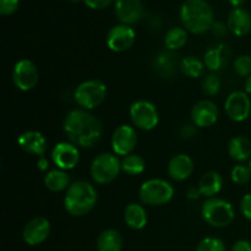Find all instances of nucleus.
Returning a JSON list of instances; mask_svg holds the SVG:
<instances>
[{
  "label": "nucleus",
  "mask_w": 251,
  "mask_h": 251,
  "mask_svg": "<svg viewBox=\"0 0 251 251\" xmlns=\"http://www.w3.org/2000/svg\"><path fill=\"white\" fill-rule=\"evenodd\" d=\"M196 251H226V245L218 238L207 237L199 243Z\"/></svg>",
  "instance_id": "nucleus-32"
},
{
  "label": "nucleus",
  "mask_w": 251,
  "mask_h": 251,
  "mask_svg": "<svg viewBox=\"0 0 251 251\" xmlns=\"http://www.w3.org/2000/svg\"><path fill=\"white\" fill-rule=\"evenodd\" d=\"M211 31H212V33L215 34V36L225 37L226 34H227V32L229 31V28H228V26L225 22L215 21L213 22L212 27H211Z\"/></svg>",
  "instance_id": "nucleus-37"
},
{
  "label": "nucleus",
  "mask_w": 251,
  "mask_h": 251,
  "mask_svg": "<svg viewBox=\"0 0 251 251\" xmlns=\"http://www.w3.org/2000/svg\"><path fill=\"white\" fill-rule=\"evenodd\" d=\"M122 171V161L115 153H100L91 163V178L97 184H109L118 178Z\"/></svg>",
  "instance_id": "nucleus-7"
},
{
  "label": "nucleus",
  "mask_w": 251,
  "mask_h": 251,
  "mask_svg": "<svg viewBox=\"0 0 251 251\" xmlns=\"http://www.w3.org/2000/svg\"><path fill=\"white\" fill-rule=\"evenodd\" d=\"M251 178V171L249 166H245V164L239 163L237 166L233 167L232 172H230V179L234 184L237 185H244Z\"/></svg>",
  "instance_id": "nucleus-30"
},
{
  "label": "nucleus",
  "mask_w": 251,
  "mask_h": 251,
  "mask_svg": "<svg viewBox=\"0 0 251 251\" xmlns=\"http://www.w3.org/2000/svg\"><path fill=\"white\" fill-rule=\"evenodd\" d=\"M50 158L58 169L71 171L80 162V151L73 142H59L51 150Z\"/></svg>",
  "instance_id": "nucleus-12"
},
{
  "label": "nucleus",
  "mask_w": 251,
  "mask_h": 251,
  "mask_svg": "<svg viewBox=\"0 0 251 251\" xmlns=\"http://www.w3.org/2000/svg\"><path fill=\"white\" fill-rule=\"evenodd\" d=\"M200 196L202 195H201L199 186L198 188H190L188 191H186V198H188L189 200H196V199H199Z\"/></svg>",
  "instance_id": "nucleus-40"
},
{
  "label": "nucleus",
  "mask_w": 251,
  "mask_h": 251,
  "mask_svg": "<svg viewBox=\"0 0 251 251\" xmlns=\"http://www.w3.org/2000/svg\"><path fill=\"white\" fill-rule=\"evenodd\" d=\"M229 1V4L232 5L233 7H242V5L244 4L247 0H228Z\"/></svg>",
  "instance_id": "nucleus-42"
},
{
  "label": "nucleus",
  "mask_w": 251,
  "mask_h": 251,
  "mask_svg": "<svg viewBox=\"0 0 251 251\" xmlns=\"http://www.w3.org/2000/svg\"><path fill=\"white\" fill-rule=\"evenodd\" d=\"M220 112L215 102L202 100L196 103L191 109V120L198 127H210L217 123Z\"/></svg>",
  "instance_id": "nucleus-15"
},
{
  "label": "nucleus",
  "mask_w": 251,
  "mask_h": 251,
  "mask_svg": "<svg viewBox=\"0 0 251 251\" xmlns=\"http://www.w3.org/2000/svg\"><path fill=\"white\" fill-rule=\"evenodd\" d=\"M21 0H0V14L2 16L12 15L17 9Z\"/></svg>",
  "instance_id": "nucleus-34"
},
{
  "label": "nucleus",
  "mask_w": 251,
  "mask_h": 251,
  "mask_svg": "<svg viewBox=\"0 0 251 251\" xmlns=\"http://www.w3.org/2000/svg\"><path fill=\"white\" fill-rule=\"evenodd\" d=\"M136 38L135 29L131 26L125 24H119L113 26L108 31L107 34V46L108 48L115 53H123L132 47Z\"/></svg>",
  "instance_id": "nucleus-11"
},
{
  "label": "nucleus",
  "mask_w": 251,
  "mask_h": 251,
  "mask_svg": "<svg viewBox=\"0 0 251 251\" xmlns=\"http://www.w3.org/2000/svg\"><path fill=\"white\" fill-rule=\"evenodd\" d=\"M221 78L218 77L216 74H210V75L205 76L201 82V87H202V92L207 96H216L218 95L221 90Z\"/></svg>",
  "instance_id": "nucleus-31"
},
{
  "label": "nucleus",
  "mask_w": 251,
  "mask_h": 251,
  "mask_svg": "<svg viewBox=\"0 0 251 251\" xmlns=\"http://www.w3.org/2000/svg\"><path fill=\"white\" fill-rule=\"evenodd\" d=\"M194 161L185 153L176 154L168 163L169 178L176 181H184L191 176L194 172Z\"/></svg>",
  "instance_id": "nucleus-18"
},
{
  "label": "nucleus",
  "mask_w": 251,
  "mask_h": 251,
  "mask_svg": "<svg viewBox=\"0 0 251 251\" xmlns=\"http://www.w3.org/2000/svg\"><path fill=\"white\" fill-rule=\"evenodd\" d=\"M225 112L230 120L242 123L249 118L251 113V100L245 91H234L225 102Z\"/></svg>",
  "instance_id": "nucleus-10"
},
{
  "label": "nucleus",
  "mask_w": 251,
  "mask_h": 251,
  "mask_svg": "<svg viewBox=\"0 0 251 251\" xmlns=\"http://www.w3.org/2000/svg\"><path fill=\"white\" fill-rule=\"evenodd\" d=\"M228 154L238 163L250 161L251 141L245 136H234L228 142Z\"/></svg>",
  "instance_id": "nucleus-21"
},
{
  "label": "nucleus",
  "mask_w": 251,
  "mask_h": 251,
  "mask_svg": "<svg viewBox=\"0 0 251 251\" xmlns=\"http://www.w3.org/2000/svg\"><path fill=\"white\" fill-rule=\"evenodd\" d=\"M227 26L235 36H245L251 31V14L244 7H233L228 14Z\"/></svg>",
  "instance_id": "nucleus-19"
},
{
  "label": "nucleus",
  "mask_w": 251,
  "mask_h": 251,
  "mask_svg": "<svg viewBox=\"0 0 251 251\" xmlns=\"http://www.w3.org/2000/svg\"><path fill=\"white\" fill-rule=\"evenodd\" d=\"M201 217L211 227L223 228L229 226L235 218L232 203L218 198L207 199L201 207Z\"/></svg>",
  "instance_id": "nucleus-4"
},
{
  "label": "nucleus",
  "mask_w": 251,
  "mask_h": 251,
  "mask_svg": "<svg viewBox=\"0 0 251 251\" xmlns=\"http://www.w3.org/2000/svg\"><path fill=\"white\" fill-rule=\"evenodd\" d=\"M107 97V86L100 80H86L76 87L74 100L81 109L92 110L100 107Z\"/></svg>",
  "instance_id": "nucleus-5"
},
{
  "label": "nucleus",
  "mask_w": 251,
  "mask_h": 251,
  "mask_svg": "<svg viewBox=\"0 0 251 251\" xmlns=\"http://www.w3.org/2000/svg\"><path fill=\"white\" fill-rule=\"evenodd\" d=\"M223 178L218 172H207L203 174L199 183L201 195L207 199L215 198L222 190Z\"/></svg>",
  "instance_id": "nucleus-24"
},
{
  "label": "nucleus",
  "mask_w": 251,
  "mask_h": 251,
  "mask_svg": "<svg viewBox=\"0 0 251 251\" xmlns=\"http://www.w3.org/2000/svg\"><path fill=\"white\" fill-rule=\"evenodd\" d=\"M176 66H178V59H176V54L169 49L159 51L154 58L153 68L156 73L162 77H171L176 71Z\"/></svg>",
  "instance_id": "nucleus-23"
},
{
  "label": "nucleus",
  "mask_w": 251,
  "mask_h": 251,
  "mask_svg": "<svg viewBox=\"0 0 251 251\" xmlns=\"http://www.w3.org/2000/svg\"><path fill=\"white\" fill-rule=\"evenodd\" d=\"M88 7L93 10H100L104 9V7L109 6L114 0H82Z\"/></svg>",
  "instance_id": "nucleus-36"
},
{
  "label": "nucleus",
  "mask_w": 251,
  "mask_h": 251,
  "mask_svg": "<svg viewBox=\"0 0 251 251\" xmlns=\"http://www.w3.org/2000/svg\"><path fill=\"white\" fill-rule=\"evenodd\" d=\"M229 54V48L226 44H217L206 51L203 55V63L208 70L218 71L227 64Z\"/></svg>",
  "instance_id": "nucleus-20"
},
{
  "label": "nucleus",
  "mask_w": 251,
  "mask_h": 251,
  "mask_svg": "<svg viewBox=\"0 0 251 251\" xmlns=\"http://www.w3.org/2000/svg\"><path fill=\"white\" fill-rule=\"evenodd\" d=\"M174 196V188L164 179H149L139 190L142 203L149 206H162L168 203Z\"/></svg>",
  "instance_id": "nucleus-6"
},
{
  "label": "nucleus",
  "mask_w": 251,
  "mask_h": 251,
  "mask_svg": "<svg viewBox=\"0 0 251 251\" xmlns=\"http://www.w3.org/2000/svg\"><path fill=\"white\" fill-rule=\"evenodd\" d=\"M44 185L51 193H61L68 190L70 184V176L65 171L61 169H53L49 171L44 176Z\"/></svg>",
  "instance_id": "nucleus-25"
},
{
  "label": "nucleus",
  "mask_w": 251,
  "mask_h": 251,
  "mask_svg": "<svg viewBox=\"0 0 251 251\" xmlns=\"http://www.w3.org/2000/svg\"><path fill=\"white\" fill-rule=\"evenodd\" d=\"M244 90L248 95H251V75L248 76L247 80H245L244 83Z\"/></svg>",
  "instance_id": "nucleus-41"
},
{
  "label": "nucleus",
  "mask_w": 251,
  "mask_h": 251,
  "mask_svg": "<svg viewBox=\"0 0 251 251\" xmlns=\"http://www.w3.org/2000/svg\"><path fill=\"white\" fill-rule=\"evenodd\" d=\"M147 213L142 205L131 202L125 207L124 221L129 228L134 230H141L147 225Z\"/></svg>",
  "instance_id": "nucleus-22"
},
{
  "label": "nucleus",
  "mask_w": 251,
  "mask_h": 251,
  "mask_svg": "<svg viewBox=\"0 0 251 251\" xmlns=\"http://www.w3.org/2000/svg\"><path fill=\"white\" fill-rule=\"evenodd\" d=\"M205 63L195 55H188L179 63V69L186 77L199 78L205 73Z\"/></svg>",
  "instance_id": "nucleus-27"
},
{
  "label": "nucleus",
  "mask_w": 251,
  "mask_h": 251,
  "mask_svg": "<svg viewBox=\"0 0 251 251\" xmlns=\"http://www.w3.org/2000/svg\"><path fill=\"white\" fill-rule=\"evenodd\" d=\"M114 11L122 24L131 26L141 20L144 6L141 0H115Z\"/></svg>",
  "instance_id": "nucleus-16"
},
{
  "label": "nucleus",
  "mask_w": 251,
  "mask_h": 251,
  "mask_svg": "<svg viewBox=\"0 0 251 251\" xmlns=\"http://www.w3.org/2000/svg\"><path fill=\"white\" fill-rule=\"evenodd\" d=\"M129 114L134 126L144 131L153 130L159 123L158 110L150 100H140L134 102L130 107Z\"/></svg>",
  "instance_id": "nucleus-8"
},
{
  "label": "nucleus",
  "mask_w": 251,
  "mask_h": 251,
  "mask_svg": "<svg viewBox=\"0 0 251 251\" xmlns=\"http://www.w3.org/2000/svg\"><path fill=\"white\" fill-rule=\"evenodd\" d=\"M249 168H250V171H251V158H250V161H249Z\"/></svg>",
  "instance_id": "nucleus-44"
},
{
  "label": "nucleus",
  "mask_w": 251,
  "mask_h": 251,
  "mask_svg": "<svg viewBox=\"0 0 251 251\" xmlns=\"http://www.w3.org/2000/svg\"><path fill=\"white\" fill-rule=\"evenodd\" d=\"M180 21L188 32L202 34L212 27L215 12L206 0H185L180 7Z\"/></svg>",
  "instance_id": "nucleus-2"
},
{
  "label": "nucleus",
  "mask_w": 251,
  "mask_h": 251,
  "mask_svg": "<svg viewBox=\"0 0 251 251\" xmlns=\"http://www.w3.org/2000/svg\"><path fill=\"white\" fill-rule=\"evenodd\" d=\"M20 149L24 152L34 156L42 157L48 150V142L43 134L38 131H26L21 134L17 139Z\"/></svg>",
  "instance_id": "nucleus-17"
},
{
  "label": "nucleus",
  "mask_w": 251,
  "mask_h": 251,
  "mask_svg": "<svg viewBox=\"0 0 251 251\" xmlns=\"http://www.w3.org/2000/svg\"><path fill=\"white\" fill-rule=\"evenodd\" d=\"M37 168L41 172H47L49 169V161L47 157L42 156L38 157V161H37Z\"/></svg>",
  "instance_id": "nucleus-39"
},
{
  "label": "nucleus",
  "mask_w": 251,
  "mask_h": 251,
  "mask_svg": "<svg viewBox=\"0 0 251 251\" xmlns=\"http://www.w3.org/2000/svg\"><path fill=\"white\" fill-rule=\"evenodd\" d=\"M234 71L242 77H248L251 75V56L247 55H240L235 59L234 61Z\"/></svg>",
  "instance_id": "nucleus-33"
},
{
  "label": "nucleus",
  "mask_w": 251,
  "mask_h": 251,
  "mask_svg": "<svg viewBox=\"0 0 251 251\" xmlns=\"http://www.w3.org/2000/svg\"><path fill=\"white\" fill-rule=\"evenodd\" d=\"M70 1H73V2H77V1H80V0H70Z\"/></svg>",
  "instance_id": "nucleus-43"
},
{
  "label": "nucleus",
  "mask_w": 251,
  "mask_h": 251,
  "mask_svg": "<svg viewBox=\"0 0 251 251\" xmlns=\"http://www.w3.org/2000/svg\"><path fill=\"white\" fill-rule=\"evenodd\" d=\"M123 238L118 230L113 228L104 229L97 238L98 251H122Z\"/></svg>",
  "instance_id": "nucleus-26"
},
{
  "label": "nucleus",
  "mask_w": 251,
  "mask_h": 251,
  "mask_svg": "<svg viewBox=\"0 0 251 251\" xmlns=\"http://www.w3.org/2000/svg\"><path fill=\"white\" fill-rule=\"evenodd\" d=\"M97 200L98 194L95 186L86 180H77L66 190L64 207L69 215L82 217L93 210Z\"/></svg>",
  "instance_id": "nucleus-3"
},
{
  "label": "nucleus",
  "mask_w": 251,
  "mask_h": 251,
  "mask_svg": "<svg viewBox=\"0 0 251 251\" xmlns=\"http://www.w3.org/2000/svg\"><path fill=\"white\" fill-rule=\"evenodd\" d=\"M113 152L117 156H127L132 153L137 145L136 130L130 125H120L114 130L110 139Z\"/></svg>",
  "instance_id": "nucleus-13"
},
{
  "label": "nucleus",
  "mask_w": 251,
  "mask_h": 251,
  "mask_svg": "<svg viewBox=\"0 0 251 251\" xmlns=\"http://www.w3.org/2000/svg\"><path fill=\"white\" fill-rule=\"evenodd\" d=\"M146 168V162L140 154L130 153L127 156L123 157L122 159V171L129 176H140L145 172Z\"/></svg>",
  "instance_id": "nucleus-29"
},
{
  "label": "nucleus",
  "mask_w": 251,
  "mask_h": 251,
  "mask_svg": "<svg viewBox=\"0 0 251 251\" xmlns=\"http://www.w3.org/2000/svg\"><path fill=\"white\" fill-rule=\"evenodd\" d=\"M188 42V31L184 27H172L164 37V46L174 51L181 49Z\"/></svg>",
  "instance_id": "nucleus-28"
},
{
  "label": "nucleus",
  "mask_w": 251,
  "mask_h": 251,
  "mask_svg": "<svg viewBox=\"0 0 251 251\" xmlns=\"http://www.w3.org/2000/svg\"><path fill=\"white\" fill-rule=\"evenodd\" d=\"M39 80V73L34 63L29 59L17 61L12 70V82L17 90L28 92L33 90Z\"/></svg>",
  "instance_id": "nucleus-9"
},
{
  "label": "nucleus",
  "mask_w": 251,
  "mask_h": 251,
  "mask_svg": "<svg viewBox=\"0 0 251 251\" xmlns=\"http://www.w3.org/2000/svg\"><path fill=\"white\" fill-rule=\"evenodd\" d=\"M50 234V223L44 217H34L26 223L22 230L24 242L29 247H36L48 239Z\"/></svg>",
  "instance_id": "nucleus-14"
},
{
  "label": "nucleus",
  "mask_w": 251,
  "mask_h": 251,
  "mask_svg": "<svg viewBox=\"0 0 251 251\" xmlns=\"http://www.w3.org/2000/svg\"><path fill=\"white\" fill-rule=\"evenodd\" d=\"M232 251H251V243L248 240H238L232 247Z\"/></svg>",
  "instance_id": "nucleus-38"
},
{
  "label": "nucleus",
  "mask_w": 251,
  "mask_h": 251,
  "mask_svg": "<svg viewBox=\"0 0 251 251\" xmlns=\"http://www.w3.org/2000/svg\"><path fill=\"white\" fill-rule=\"evenodd\" d=\"M64 132L76 146L90 149L102 137V123L88 110L73 109L66 114L63 124Z\"/></svg>",
  "instance_id": "nucleus-1"
},
{
  "label": "nucleus",
  "mask_w": 251,
  "mask_h": 251,
  "mask_svg": "<svg viewBox=\"0 0 251 251\" xmlns=\"http://www.w3.org/2000/svg\"><path fill=\"white\" fill-rule=\"evenodd\" d=\"M240 211L247 220L251 221V193L243 196L240 201Z\"/></svg>",
  "instance_id": "nucleus-35"
}]
</instances>
